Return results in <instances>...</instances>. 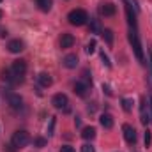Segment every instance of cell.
Returning <instances> with one entry per match:
<instances>
[{"mask_svg": "<svg viewBox=\"0 0 152 152\" xmlns=\"http://www.w3.org/2000/svg\"><path fill=\"white\" fill-rule=\"evenodd\" d=\"M67 20H69V23H71V25H75V27H81V25H85V23H87L88 14H87L83 9H73V11L67 14Z\"/></svg>", "mask_w": 152, "mask_h": 152, "instance_id": "6da1fadb", "label": "cell"}, {"mask_svg": "<svg viewBox=\"0 0 152 152\" xmlns=\"http://www.w3.org/2000/svg\"><path fill=\"white\" fill-rule=\"evenodd\" d=\"M129 42H131V46H133V50H134L136 58H138L140 62H143V48H142V42H140V39H138V32L133 30V28H129Z\"/></svg>", "mask_w": 152, "mask_h": 152, "instance_id": "7a4b0ae2", "label": "cell"}, {"mask_svg": "<svg viewBox=\"0 0 152 152\" xmlns=\"http://www.w3.org/2000/svg\"><path fill=\"white\" fill-rule=\"evenodd\" d=\"M28 142H30V136H28V133L23 131V129H21V131H16V133L12 134V138H11V143H12L14 147H18V149L28 145Z\"/></svg>", "mask_w": 152, "mask_h": 152, "instance_id": "3957f363", "label": "cell"}, {"mask_svg": "<svg viewBox=\"0 0 152 152\" xmlns=\"http://www.w3.org/2000/svg\"><path fill=\"white\" fill-rule=\"evenodd\" d=\"M51 104L57 108V110H64L66 113L69 112V99L66 94H55L53 99H51Z\"/></svg>", "mask_w": 152, "mask_h": 152, "instance_id": "277c9868", "label": "cell"}, {"mask_svg": "<svg viewBox=\"0 0 152 152\" xmlns=\"http://www.w3.org/2000/svg\"><path fill=\"white\" fill-rule=\"evenodd\" d=\"M151 120H152V113L149 110V103H147L145 97H142V101H140V122L143 126H147Z\"/></svg>", "mask_w": 152, "mask_h": 152, "instance_id": "5b68a950", "label": "cell"}, {"mask_svg": "<svg viewBox=\"0 0 152 152\" xmlns=\"http://www.w3.org/2000/svg\"><path fill=\"white\" fill-rule=\"evenodd\" d=\"M122 131H124V138H126V142H127L129 145H134L136 140H138V136H136V129H134L133 126H129V124H124V126H122Z\"/></svg>", "mask_w": 152, "mask_h": 152, "instance_id": "8992f818", "label": "cell"}, {"mask_svg": "<svg viewBox=\"0 0 152 152\" xmlns=\"http://www.w3.org/2000/svg\"><path fill=\"white\" fill-rule=\"evenodd\" d=\"M11 71H12L16 76H21V78H23L25 73H27V62H25V60H21V58H20V60H14V62H12Z\"/></svg>", "mask_w": 152, "mask_h": 152, "instance_id": "52a82bcc", "label": "cell"}, {"mask_svg": "<svg viewBox=\"0 0 152 152\" xmlns=\"http://www.w3.org/2000/svg\"><path fill=\"white\" fill-rule=\"evenodd\" d=\"M7 103H9V106H11L12 110H21V108H23V97H21L20 94H11V96L7 97Z\"/></svg>", "mask_w": 152, "mask_h": 152, "instance_id": "ba28073f", "label": "cell"}, {"mask_svg": "<svg viewBox=\"0 0 152 152\" xmlns=\"http://www.w3.org/2000/svg\"><path fill=\"white\" fill-rule=\"evenodd\" d=\"M7 50H9L11 53H20V51L25 50V42H23L21 39H12V41H9Z\"/></svg>", "mask_w": 152, "mask_h": 152, "instance_id": "9c48e42d", "label": "cell"}, {"mask_svg": "<svg viewBox=\"0 0 152 152\" xmlns=\"http://www.w3.org/2000/svg\"><path fill=\"white\" fill-rule=\"evenodd\" d=\"M62 64H64V67H67V69H75L76 66H78V57H76L75 53H69V55L64 57Z\"/></svg>", "mask_w": 152, "mask_h": 152, "instance_id": "30bf717a", "label": "cell"}, {"mask_svg": "<svg viewBox=\"0 0 152 152\" xmlns=\"http://www.w3.org/2000/svg\"><path fill=\"white\" fill-rule=\"evenodd\" d=\"M73 88H75V94L78 97H85V96H87V90H88V85L83 83V81H76Z\"/></svg>", "mask_w": 152, "mask_h": 152, "instance_id": "8fae6325", "label": "cell"}, {"mask_svg": "<svg viewBox=\"0 0 152 152\" xmlns=\"http://www.w3.org/2000/svg\"><path fill=\"white\" fill-rule=\"evenodd\" d=\"M126 16H127V23H129V27L133 28V30H136V14L131 11V5H126Z\"/></svg>", "mask_w": 152, "mask_h": 152, "instance_id": "7c38bea8", "label": "cell"}, {"mask_svg": "<svg viewBox=\"0 0 152 152\" xmlns=\"http://www.w3.org/2000/svg\"><path fill=\"white\" fill-rule=\"evenodd\" d=\"M99 122H101V126H103L104 129H112V127H113V117L110 113H103L99 117Z\"/></svg>", "mask_w": 152, "mask_h": 152, "instance_id": "4fadbf2b", "label": "cell"}, {"mask_svg": "<svg viewBox=\"0 0 152 152\" xmlns=\"http://www.w3.org/2000/svg\"><path fill=\"white\" fill-rule=\"evenodd\" d=\"M73 44H75V37H73L71 34H62V37H60V48H62V50L71 48Z\"/></svg>", "mask_w": 152, "mask_h": 152, "instance_id": "5bb4252c", "label": "cell"}, {"mask_svg": "<svg viewBox=\"0 0 152 152\" xmlns=\"http://www.w3.org/2000/svg\"><path fill=\"white\" fill-rule=\"evenodd\" d=\"M37 81H39V85L41 87H51V83H53V78L48 75V73H41V75L37 76Z\"/></svg>", "mask_w": 152, "mask_h": 152, "instance_id": "9a60e30c", "label": "cell"}, {"mask_svg": "<svg viewBox=\"0 0 152 152\" xmlns=\"http://www.w3.org/2000/svg\"><path fill=\"white\" fill-rule=\"evenodd\" d=\"M81 138L83 140H94L96 138V127H92V126H88V127H83V131H81Z\"/></svg>", "mask_w": 152, "mask_h": 152, "instance_id": "2e32d148", "label": "cell"}, {"mask_svg": "<svg viewBox=\"0 0 152 152\" xmlns=\"http://www.w3.org/2000/svg\"><path fill=\"white\" fill-rule=\"evenodd\" d=\"M115 12H117V7L113 4H103L101 5V14L103 16H113Z\"/></svg>", "mask_w": 152, "mask_h": 152, "instance_id": "e0dca14e", "label": "cell"}, {"mask_svg": "<svg viewBox=\"0 0 152 152\" xmlns=\"http://www.w3.org/2000/svg\"><path fill=\"white\" fill-rule=\"evenodd\" d=\"M101 36L104 37V41H106L110 46L113 44V30H110V28H103V30H101Z\"/></svg>", "mask_w": 152, "mask_h": 152, "instance_id": "ac0fdd59", "label": "cell"}, {"mask_svg": "<svg viewBox=\"0 0 152 152\" xmlns=\"http://www.w3.org/2000/svg\"><path fill=\"white\" fill-rule=\"evenodd\" d=\"M37 5L42 12H48L51 9V0H37Z\"/></svg>", "mask_w": 152, "mask_h": 152, "instance_id": "d6986e66", "label": "cell"}, {"mask_svg": "<svg viewBox=\"0 0 152 152\" xmlns=\"http://www.w3.org/2000/svg\"><path fill=\"white\" fill-rule=\"evenodd\" d=\"M32 143H34V147H37V149H42V147H46L48 140H46V138H42V136H36V138L32 140Z\"/></svg>", "mask_w": 152, "mask_h": 152, "instance_id": "ffe728a7", "label": "cell"}, {"mask_svg": "<svg viewBox=\"0 0 152 152\" xmlns=\"http://www.w3.org/2000/svg\"><path fill=\"white\" fill-rule=\"evenodd\" d=\"M96 46H97V42H96V39H90V41L87 42V48H85V51H87L88 55H92V53L96 51Z\"/></svg>", "mask_w": 152, "mask_h": 152, "instance_id": "44dd1931", "label": "cell"}, {"mask_svg": "<svg viewBox=\"0 0 152 152\" xmlns=\"http://www.w3.org/2000/svg\"><path fill=\"white\" fill-rule=\"evenodd\" d=\"M122 108H124V112H131L133 110V99H127V97H124L122 99Z\"/></svg>", "mask_w": 152, "mask_h": 152, "instance_id": "7402d4cb", "label": "cell"}, {"mask_svg": "<svg viewBox=\"0 0 152 152\" xmlns=\"http://www.w3.org/2000/svg\"><path fill=\"white\" fill-rule=\"evenodd\" d=\"M90 30L94 34H99L101 32V27H99V21L97 20H90Z\"/></svg>", "mask_w": 152, "mask_h": 152, "instance_id": "603a6c76", "label": "cell"}, {"mask_svg": "<svg viewBox=\"0 0 152 152\" xmlns=\"http://www.w3.org/2000/svg\"><path fill=\"white\" fill-rule=\"evenodd\" d=\"M81 76H83V83H87V85H92V78H90V73H88L87 69L81 73Z\"/></svg>", "mask_w": 152, "mask_h": 152, "instance_id": "cb8c5ba5", "label": "cell"}, {"mask_svg": "<svg viewBox=\"0 0 152 152\" xmlns=\"http://www.w3.org/2000/svg\"><path fill=\"white\" fill-rule=\"evenodd\" d=\"M101 60H103V64H104L106 67H112V62H110V58H108V55H106L104 51H101Z\"/></svg>", "mask_w": 152, "mask_h": 152, "instance_id": "d4e9b609", "label": "cell"}, {"mask_svg": "<svg viewBox=\"0 0 152 152\" xmlns=\"http://www.w3.org/2000/svg\"><path fill=\"white\" fill-rule=\"evenodd\" d=\"M151 142H152V134H151V131L147 129L145 131V147H151Z\"/></svg>", "mask_w": 152, "mask_h": 152, "instance_id": "484cf974", "label": "cell"}, {"mask_svg": "<svg viewBox=\"0 0 152 152\" xmlns=\"http://www.w3.org/2000/svg\"><path fill=\"white\" fill-rule=\"evenodd\" d=\"M81 152H96V151H94V147H92L90 143H85V145L81 147Z\"/></svg>", "mask_w": 152, "mask_h": 152, "instance_id": "4316f807", "label": "cell"}, {"mask_svg": "<svg viewBox=\"0 0 152 152\" xmlns=\"http://www.w3.org/2000/svg\"><path fill=\"white\" fill-rule=\"evenodd\" d=\"M53 127H55V117L50 118V129H48V134H53Z\"/></svg>", "mask_w": 152, "mask_h": 152, "instance_id": "83f0119b", "label": "cell"}, {"mask_svg": "<svg viewBox=\"0 0 152 152\" xmlns=\"http://www.w3.org/2000/svg\"><path fill=\"white\" fill-rule=\"evenodd\" d=\"M4 151H7V152H16V151H18V147H14V145L11 143V145H4Z\"/></svg>", "mask_w": 152, "mask_h": 152, "instance_id": "f1b7e54d", "label": "cell"}, {"mask_svg": "<svg viewBox=\"0 0 152 152\" xmlns=\"http://www.w3.org/2000/svg\"><path fill=\"white\" fill-rule=\"evenodd\" d=\"M60 152H75V147H71V145H64V147H60Z\"/></svg>", "mask_w": 152, "mask_h": 152, "instance_id": "f546056e", "label": "cell"}, {"mask_svg": "<svg viewBox=\"0 0 152 152\" xmlns=\"http://www.w3.org/2000/svg\"><path fill=\"white\" fill-rule=\"evenodd\" d=\"M96 110H97V104H96V103H90V104H88V112H90V113H94Z\"/></svg>", "mask_w": 152, "mask_h": 152, "instance_id": "4dcf8cb0", "label": "cell"}, {"mask_svg": "<svg viewBox=\"0 0 152 152\" xmlns=\"http://www.w3.org/2000/svg\"><path fill=\"white\" fill-rule=\"evenodd\" d=\"M103 90H104V92H106L108 96H112V90H110V87H108L106 83H103Z\"/></svg>", "mask_w": 152, "mask_h": 152, "instance_id": "1f68e13d", "label": "cell"}, {"mask_svg": "<svg viewBox=\"0 0 152 152\" xmlns=\"http://www.w3.org/2000/svg\"><path fill=\"white\" fill-rule=\"evenodd\" d=\"M75 126H76V127H80V126H81V118H80V117H76V118H75Z\"/></svg>", "mask_w": 152, "mask_h": 152, "instance_id": "d6a6232c", "label": "cell"}, {"mask_svg": "<svg viewBox=\"0 0 152 152\" xmlns=\"http://www.w3.org/2000/svg\"><path fill=\"white\" fill-rule=\"evenodd\" d=\"M151 67H152V50H151Z\"/></svg>", "mask_w": 152, "mask_h": 152, "instance_id": "836d02e7", "label": "cell"}, {"mask_svg": "<svg viewBox=\"0 0 152 152\" xmlns=\"http://www.w3.org/2000/svg\"><path fill=\"white\" fill-rule=\"evenodd\" d=\"M151 110H152V96H151Z\"/></svg>", "mask_w": 152, "mask_h": 152, "instance_id": "e575fe53", "label": "cell"}, {"mask_svg": "<svg viewBox=\"0 0 152 152\" xmlns=\"http://www.w3.org/2000/svg\"><path fill=\"white\" fill-rule=\"evenodd\" d=\"M2 16H4V12H2V11H0V18H2Z\"/></svg>", "mask_w": 152, "mask_h": 152, "instance_id": "d590c367", "label": "cell"}, {"mask_svg": "<svg viewBox=\"0 0 152 152\" xmlns=\"http://www.w3.org/2000/svg\"><path fill=\"white\" fill-rule=\"evenodd\" d=\"M0 2H2V0H0Z\"/></svg>", "mask_w": 152, "mask_h": 152, "instance_id": "8d00e7d4", "label": "cell"}]
</instances>
